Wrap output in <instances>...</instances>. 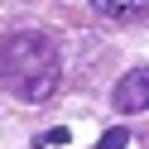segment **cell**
I'll return each instance as SVG.
<instances>
[{
  "mask_svg": "<svg viewBox=\"0 0 149 149\" xmlns=\"http://www.w3.org/2000/svg\"><path fill=\"white\" fill-rule=\"evenodd\" d=\"M0 82L5 91H15V101L24 106H39L58 91L63 82V58H58V43L39 29H19L0 43Z\"/></svg>",
  "mask_w": 149,
  "mask_h": 149,
  "instance_id": "1",
  "label": "cell"
},
{
  "mask_svg": "<svg viewBox=\"0 0 149 149\" xmlns=\"http://www.w3.org/2000/svg\"><path fill=\"white\" fill-rule=\"evenodd\" d=\"M116 111L120 116H139V111H149V72L144 68H130L125 77L116 82Z\"/></svg>",
  "mask_w": 149,
  "mask_h": 149,
  "instance_id": "2",
  "label": "cell"
},
{
  "mask_svg": "<svg viewBox=\"0 0 149 149\" xmlns=\"http://www.w3.org/2000/svg\"><path fill=\"white\" fill-rule=\"evenodd\" d=\"M96 5V15H130V19H139V10H144V0H91Z\"/></svg>",
  "mask_w": 149,
  "mask_h": 149,
  "instance_id": "3",
  "label": "cell"
},
{
  "mask_svg": "<svg viewBox=\"0 0 149 149\" xmlns=\"http://www.w3.org/2000/svg\"><path fill=\"white\" fill-rule=\"evenodd\" d=\"M68 139H72V135H68V130H63V125H53V130H48V135H39V144H68Z\"/></svg>",
  "mask_w": 149,
  "mask_h": 149,
  "instance_id": "5",
  "label": "cell"
},
{
  "mask_svg": "<svg viewBox=\"0 0 149 149\" xmlns=\"http://www.w3.org/2000/svg\"><path fill=\"white\" fill-rule=\"evenodd\" d=\"M125 144H130V130H120V125H111L106 135H101V144H96V149H125Z\"/></svg>",
  "mask_w": 149,
  "mask_h": 149,
  "instance_id": "4",
  "label": "cell"
}]
</instances>
